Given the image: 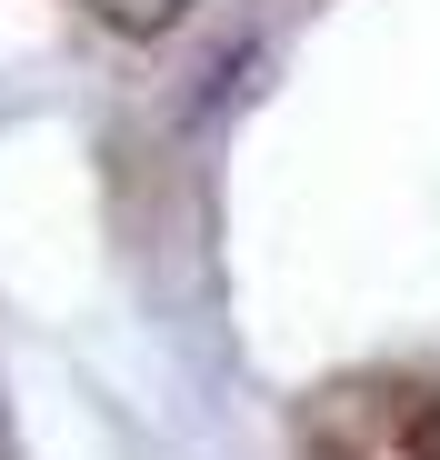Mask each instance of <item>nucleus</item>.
Returning <instances> with one entry per match:
<instances>
[{
    "label": "nucleus",
    "instance_id": "f03ea898",
    "mask_svg": "<svg viewBox=\"0 0 440 460\" xmlns=\"http://www.w3.org/2000/svg\"><path fill=\"white\" fill-rule=\"evenodd\" d=\"M91 21H110V31H130V40H151V31H180V11L190 0H81Z\"/></svg>",
    "mask_w": 440,
    "mask_h": 460
},
{
    "label": "nucleus",
    "instance_id": "f257e3e1",
    "mask_svg": "<svg viewBox=\"0 0 440 460\" xmlns=\"http://www.w3.org/2000/svg\"><path fill=\"white\" fill-rule=\"evenodd\" d=\"M301 460H440V380L430 370L330 380L301 411Z\"/></svg>",
    "mask_w": 440,
    "mask_h": 460
}]
</instances>
